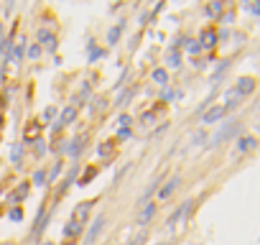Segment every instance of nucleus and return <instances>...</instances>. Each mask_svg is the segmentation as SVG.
I'll return each mask as SVG.
<instances>
[{
    "mask_svg": "<svg viewBox=\"0 0 260 245\" xmlns=\"http://www.w3.org/2000/svg\"><path fill=\"white\" fill-rule=\"evenodd\" d=\"M240 131H242V120H237V117L224 120V122H222V128H217V131L212 133V138H209L207 148H222L224 143L235 141V138L240 136Z\"/></svg>",
    "mask_w": 260,
    "mask_h": 245,
    "instance_id": "obj_1",
    "label": "nucleus"
},
{
    "mask_svg": "<svg viewBox=\"0 0 260 245\" xmlns=\"http://www.w3.org/2000/svg\"><path fill=\"white\" fill-rule=\"evenodd\" d=\"M51 217H54V204L51 207H49V202L39 204V212H36V220H34V227H31V240H39L46 232Z\"/></svg>",
    "mask_w": 260,
    "mask_h": 245,
    "instance_id": "obj_2",
    "label": "nucleus"
},
{
    "mask_svg": "<svg viewBox=\"0 0 260 245\" xmlns=\"http://www.w3.org/2000/svg\"><path fill=\"white\" fill-rule=\"evenodd\" d=\"M194 204H197L194 199H186V202H181V204H179V207H176V209L169 215V220H166V227H169V230H176L179 225H184V222L189 220V215L194 212Z\"/></svg>",
    "mask_w": 260,
    "mask_h": 245,
    "instance_id": "obj_3",
    "label": "nucleus"
},
{
    "mask_svg": "<svg viewBox=\"0 0 260 245\" xmlns=\"http://www.w3.org/2000/svg\"><path fill=\"white\" fill-rule=\"evenodd\" d=\"M36 44H39L41 49H46V51H56V49H59V36H56L51 28L39 26V28H36Z\"/></svg>",
    "mask_w": 260,
    "mask_h": 245,
    "instance_id": "obj_4",
    "label": "nucleus"
},
{
    "mask_svg": "<svg viewBox=\"0 0 260 245\" xmlns=\"http://www.w3.org/2000/svg\"><path fill=\"white\" fill-rule=\"evenodd\" d=\"M179 184H181V176H179V174H174V176L164 179V184H161V187H158V192H156V202H158V204H161V202H169V199L176 194Z\"/></svg>",
    "mask_w": 260,
    "mask_h": 245,
    "instance_id": "obj_5",
    "label": "nucleus"
},
{
    "mask_svg": "<svg viewBox=\"0 0 260 245\" xmlns=\"http://www.w3.org/2000/svg\"><path fill=\"white\" fill-rule=\"evenodd\" d=\"M224 117H227V110L222 107V102L209 105V107L202 112V126H214V122H219V120H224Z\"/></svg>",
    "mask_w": 260,
    "mask_h": 245,
    "instance_id": "obj_6",
    "label": "nucleus"
},
{
    "mask_svg": "<svg viewBox=\"0 0 260 245\" xmlns=\"http://www.w3.org/2000/svg\"><path fill=\"white\" fill-rule=\"evenodd\" d=\"M197 41L202 44L204 51H209V49H214V46L219 44V31H217L214 26H204V28L199 31V39H197Z\"/></svg>",
    "mask_w": 260,
    "mask_h": 245,
    "instance_id": "obj_7",
    "label": "nucleus"
},
{
    "mask_svg": "<svg viewBox=\"0 0 260 245\" xmlns=\"http://www.w3.org/2000/svg\"><path fill=\"white\" fill-rule=\"evenodd\" d=\"M79 174H82V164H74V166H72V169L67 171V176H64V181H61V187L56 189V197H54L56 202H59V199H61V197L67 194V192H69V187H74V181L79 179Z\"/></svg>",
    "mask_w": 260,
    "mask_h": 245,
    "instance_id": "obj_8",
    "label": "nucleus"
},
{
    "mask_svg": "<svg viewBox=\"0 0 260 245\" xmlns=\"http://www.w3.org/2000/svg\"><path fill=\"white\" fill-rule=\"evenodd\" d=\"M102 230H105V215L100 212V215L92 220L89 230L84 232V242H82V245H94V242H97V237L102 235Z\"/></svg>",
    "mask_w": 260,
    "mask_h": 245,
    "instance_id": "obj_9",
    "label": "nucleus"
},
{
    "mask_svg": "<svg viewBox=\"0 0 260 245\" xmlns=\"http://www.w3.org/2000/svg\"><path fill=\"white\" fill-rule=\"evenodd\" d=\"M97 202H100V199H84V202H79V204L74 207V212H72V220H77L79 225H84V222L89 220V215H92V209H94Z\"/></svg>",
    "mask_w": 260,
    "mask_h": 245,
    "instance_id": "obj_10",
    "label": "nucleus"
},
{
    "mask_svg": "<svg viewBox=\"0 0 260 245\" xmlns=\"http://www.w3.org/2000/svg\"><path fill=\"white\" fill-rule=\"evenodd\" d=\"M41 133H44V122H41L39 117L28 120L26 126H23V141H26V143H34V141H39V138H41Z\"/></svg>",
    "mask_w": 260,
    "mask_h": 245,
    "instance_id": "obj_11",
    "label": "nucleus"
},
{
    "mask_svg": "<svg viewBox=\"0 0 260 245\" xmlns=\"http://www.w3.org/2000/svg\"><path fill=\"white\" fill-rule=\"evenodd\" d=\"M232 89H235V92H237V95L245 100V97H250V95L257 89V79H255V77H240V79L232 84Z\"/></svg>",
    "mask_w": 260,
    "mask_h": 245,
    "instance_id": "obj_12",
    "label": "nucleus"
},
{
    "mask_svg": "<svg viewBox=\"0 0 260 245\" xmlns=\"http://www.w3.org/2000/svg\"><path fill=\"white\" fill-rule=\"evenodd\" d=\"M255 148H257V138L255 136H237L235 138V154L237 156H245V154H250Z\"/></svg>",
    "mask_w": 260,
    "mask_h": 245,
    "instance_id": "obj_13",
    "label": "nucleus"
},
{
    "mask_svg": "<svg viewBox=\"0 0 260 245\" xmlns=\"http://www.w3.org/2000/svg\"><path fill=\"white\" fill-rule=\"evenodd\" d=\"M87 141H89V136H87V133H84V136L72 138V141H69V146H67V156H69V159H79V156L84 154V148H87Z\"/></svg>",
    "mask_w": 260,
    "mask_h": 245,
    "instance_id": "obj_14",
    "label": "nucleus"
},
{
    "mask_svg": "<svg viewBox=\"0 0 260 245\" xmlns=\"http://www.w3.org/2000/svg\"><path fill=\"white\" fill-rule=\"evenodd\" d=\"M156 212H158V202H146L143 207H141V215H138V227H148V222L156 217Z\"/></svg>",
    "mask_w": 260,
    "mask_h": 245,
    "instance_id": "obj_15",
    "label": "nucleus"
},
{
    "mask_svg": "<svg viewBox=\"0 0 260 245\" xmlns=\"http://www.w3.org/2000/svg\"><path fill=\"white\" fill-rule=\"evenodd\" d=\"M125 28H127V21L125 18H120L115 26H110V31H107V46H117L120 39H122V34H125Z\"/></svg>",
    "mask_w": 260,
    "mask_h": 245,
    "instance_id": "obj_16",
    "label": "nucleus"
},
{
    "mask_svg": "<svg viewBox=\"0 0 260 245\" xmlns=\"http://www.w3.org/2000/svg\"><path fill=\"white\" fill-rule=\"evenodd\" d=\"M77 117H79V110L72 107V105H67V107H61V112H59V126H61V128H69V126H74V122H77Z\"/></svg>",
    "mask_w": 260,
    "mask_h": 245,
    "instance_id": "obj_17",
    "label": "nucleus"
},
{
    "mask_svg": "<svg viewBox=\"0 0 260 245\" xmlns=\"http://www.w3.org/2000/svg\"><path fill=\"white\" fill-rule=\"evenodd\" d=\"M28 192H31V181H21V184H18V187H16L11 194H8V202H11V207H13V204H21V202L28 197Z\"/></svg>",
    "mask_w": 260,
    "mask_h": 245,
    "instance_id": "obj_18",
    "label": "nucleus"
},
{
    "mask_svg": "<svg viewBox=\"0 0 260 245\" xmlns=\"http://www.w3.org/2000/svg\"><path fill=\"white\" fill-rule=\"evenodd\" d=\"M61 235H64V240H79V237L84 235V225H79L77 220H69V222L64 225Z\"/></svg>",
    "mask_w": 260,
    "mask_h": 245,
    "instance_id": "obj_19",
    "label": "nucleus"
},
{
    "mask_svg": "<svg viewBox=\"0 0 260 245\" xmlns=\"http://www.w3.org/2000/svg\"><path fill=\"white\" fill-rule=\"evenodd\" d=\"M136 92H138V84H130V87H125V89H120V95H117V100H115V105L120 107V110H125L127 105H130V100L136 97Z\"/></svg>",
    "mask_w": 260,
    "mask_h": 245,
    "instance_id": "obj_20",
    "label": "nucleus"
},
{
    "mask_svg": "<svg viewBox=\"0 0 260 245\" xmlns=\"http://www.w3.org/2000/svg\"><path fill=\"white\" fill-rule=\"evenodd\" d=\"M151 82H156L161 89L169 87V84H171V79H169V69H166V67H153V69H151Z\"/></svg>",
    "mask_w": 260,
    "mask_h": 245,
    "instance_id": "obj_21",
    "label": "nucleus"
},
{
    "mask_svg": "<svg viewBox=\"0 0 260 245\" xmlns=\"http://www.w3.org/2000/svg\"><path fill=\"white\" fill-rule=\"evenodd\" d=\"M105 56H107V49H100L97 41L89 39V41H87V59L94 64V62H100V59H105Z\"/></svg>",
    "mask_w": 260,
    "mask_h": 245,
    "instance_id": "obj_22",
    "label": "nucleus"
},
{
    "mask_svg": "<svg viewBox=\"0 0 260 245\" xmlns=\"http://www.w3.org/2000/svg\"><path fill=\"white\" fill-rule=\"evenodd\" d=\"M158 184H164V176H158V179H153L146 189H143V194L138 197V204L143 207L146 202H151V197H156V192H158Z\"/></svg>",
    "mask_w": 260,
    "mask_h": 245,
    "instance_id": "obj_23",
    "label": "nucleus"
},
{
    "mask_svg": "<svg viewBox=\"0 0 260 245\" xmlns=\"http://www.w3.org/2000/svg\"><path fill=\"white\" fill-rule=\"evenodd\" d=\"M115 151H117V141H115V138L102 141V143L97 146V156H100V159H112V156H115Z\"/></svg>",
    "mask_w": 260,
    "mask_h": 245,
    "instance_id": "obj_24",
    "label": "nucleus"
},
{
    "mask_svg": "<svg viewBox=\"0 0 260 245\" xmlns=\"http://www.w3.org/2000/svg\"><path fill=\"white\" fill-rule=\"evenodd\" d=\"M224 8H227V6L219 3V0H217V3H207V6H204V16L212 18V21H219L222 13H224Z\"/></svg>",
    "mask_w": 260,
    "mask_h": 245,
    "instance_id": "obj_25",
    "label": "nucleus"
},
{
    "mask_svg": "<svg viewBox=\"0 0 260 245\" xmlns=\"http://www.w3.org/2000/svg\"><path fill=\"white\" fill-rule=\"evenodd\" d=\"M181 64H184V51L169 49V54H166V69H181Z\"/></svg>",
    "mask_w": 260,
    "mask_h": 245,
    "instance_id": "obj_26",
    "label": "nucleus"
},
{
    "mask_svg": "<svg viewBox=\"0 0 260 245\" xmlns=\"http://www.w3.org/2000/svg\"><path fill=\"white\" fill-rule=\"evenodd\" d=\"M232 67V59H222L217 67H214V74H212V84H219V79L224 77V72Z\"/></svg>",
    "mask_w": 260,
    "mask_h": 245,
    "instance_id": "obj_27",
    "label": "nucleus"
},
{
    "mask_svg": "<svg viewBox=\"0 0 260 245\" xmlns=\"http://www.w3.org/2000/svg\"><path fill=\"white\" fill-rule=\"evenodd\" d=\"M61 171H64V161H61V159H56V161H54V166L46 171V181H49V187H51V184L61 176Z\"/></svg>",
    "mask_w": 260,
    "mask_h": 245,
    "instance_id": "obj_28",
    "label": "nucleus"
},
{
    "mask_svg": "<svg viewBox=\"0 0 260 245\" xmlns=\"http://www.w3.org/2000/svg\"><path fill=\"white\" fill-rule=\"evenodd\" d=\"M46 166H39L34 174H31V187H49V181H46Z\"/></svg>",
    "mask_w": 260,
    "mask_h": 245,
    "instance_id": "obj_29",
    "label": "nucleus"
},
{
    "mask_svg": "<svg viewBox=\"0 0 260 245\" xmlns=\"http://www.w3.org/2000/svg\"><path fill=\"white\" fill-rule=\"evenodd\" d=\"M21 161H23V143H18V141H16V143L11 146V164L21 169V166H23Z\"/></svg>",
    "mask_w": 260,
    "mask_h": 245,
    "instance_id": "obj_30",
    "label": "nucleus"
},
{
    "mask_svg": "<svg viewBox=\"0 0 260 245\" xmlns=\"http://www.w3.org/2000/svg\"><path fill=\"white\" fill-rule=\"evenodd\" d=\"M97 174H100V166H89L84 174H79V179H77V181H79V187H89V184H92V179H94Z\"/></svg>",
    "mask_w": 260,
    "mask_h": 245,
    "instance_id": "obj_31",
    "label": "nucleus"
},
{
    "mask_svg": "<svg viewBox=\"0 0 260 245\" xmlns=\"http://www.w3.org/2000/svg\"><path fill=\"white\" fill-rule=\"evenodd\" d=\"M31 151H34V156H36V159H44V156L49 154V143H46L44 138H39V141H34V143H31Z\"/></svg>",
    "mask_w": 260,
    "mask_h": 245,
    "instance_id": "obj_32",
    "label": "nucleus"
},
{
    "mask_svg": "<svg viewBox=\"0 0 260 245\" xmlns=\"http://www.w3.org/2000/svg\"><path fill=\"white\" fill-rule=\"evenodd\" d=\"M41 54H44V49H41L36 41L26 46V59H28V62H39V59H41Z\"/></svg>",
    "mask_w": 260,
    "mask_h": 245,
    "instance_id": "obj_33",
    "label": "nucleus"
},
{
    "mask_svg": "<svg viewBox=\"0 0 260 245\" xmlns=\"http://www.w3.org/2000/svg\"><path fill=\"white\" fill-rule=\"evenodd\" d=\"M174 97H181V92H179V89H174V87L169 84V87H164V89H161V97H158V102H164V105H166V102H171Z\"/></svg>",
    "mask_w": 260,
    "mask_h": 245,
    "instance_id": "obj_34",
    "label": "nucleus"
},
{
    "mask_svg": "<svg viewBox=\"0 0 260 245\" xmlns=\"http://www.w3.org/2000/svg\"><path fill=\"white\" fill-rule=\"evenodd\" d=\"M56 120H59V107L56 105H49L44 110V115H41V122H56Z\"/></svg>",
    "mask_w": 260,
    "mask_h": 245,
    "instance_id": "obj_35",
    "label": "nucleus"
},
{
    "mask_svg": "<svg viewBox=\"0 0 260 245\" xmlns=\"http://www.w3.org/2000/svg\"><path fill=\"white\" fill-rule=\"evenodd\" d=\"M184 49H186V51H189V54H191V56H194V59H197V56H199V54H202V51H204V49H202V44H199V41H197V39H189V41H186V46H184Z\"/></svg>",
    "mask_w": 260,
    "mask_h": 245,
    "instance_id": "obj_36",
    "label": "nucleus"
},
{
    "mask_svg": "<svg viewBox=\"0 0 260 245\" xmlns=\"http://www.w3.org/2000/svg\"><path fill=\"white\" fill-rule=\"evenodd\" d=\"M8 220H11V222H23V207H21V204H13V207L8 209Z\"/></svg>",
    "mask_w": 260,
    "mask_h": 245,
    "instance_id": "obj_37",
    "label": "nucleus"
},
{
    "mask_svg": "<svg viewBox=\"0 0 260 245\" xmlns=\"http://www.w3.org/2000/svg\"><path fill=\"white\" fill-rule=\"evenodd\" d=\"M117 128H133V115H130V112H120L117 115Z\"/></svg>",
    "mask_w": 260,
    "mask_h": 245,
    "instance_id": "obj_38",
    "label": "nucleus"
},
{
    "mask_svg": "<svg viewBox=\"0 0 260 245\" xmlns=\"http://www.w3.org/2000/svg\"><path fill=\"white\" fill-rule=\"evenodd\" d=\"M127 138H133V128H117L115 141H117V143H122V141H127Z\"/></svg>",
    "mask_w": 260,
    "mask_h": 245,
    "instance_id": "obj_39",
    "label": "nucleus"
},
{
    "mask_svg": "<svg viewBox=\"0 0 260 245\" xmlns=\"http://www.w3.org/2000/svg\"><path fill=\"white\" fill-rule=\"evenodd\" d=\"M242 8H245L247 13H252V16H255V18L260 21V3H245Z\"/></svg>",
    "mask_w": 260,
    "mask_h": 245,
    "instance_id": "obj_40",
    "label": "nucleus"
},
{
    "mask_svg": "<svg viewBox=\"0 0 260 245\" xmlns=\"http://www.w3.org/2000/svg\"><path fill=\"white\" fill-rule=\"evenodd\" d=\"M141 39H143V31H138L133 39H130V44H127V51H130V54H133V51L138 49V41H141Z\"/></svg>",
    "mask_w": 260,
    "mask_h": 245,
    "instance_id": "obj_41",
    "label": "nucleus"
},
{
    "mask_svg": "<svg viewBox=\"0 0 260 245\" xmlns=\"http://www.w3.org/2000/svg\"><path fill=\"white\" fill-rule=\"evenodd\" d=\"M219 23H235V11H230V8H224V13H222V18H219Z\"/></svg>",
    "mask_w": 260,
    "mask_h": 245,
    "instance_id": "obj_42",
    "label": "nucleus"
},
{
    "mask_svg": "<svg viewBox=\"0 0 260 245\" xmlns=\"http://www.w3.org/2000/svg\"><path fill=\"white\" fill-rule=\"evenodd\" d=\"M204 141H207V133H204V131H197V133L191 136V143H189V146H199V143H204Z\"/></svg>",
    "mask_w": 260,
    "mask_h": 245,
    "instance_id": "obj_43",
    "label": "nucleus"
},
{
    "mask_svg": "<svg viewBox=\"0 0 260 245\" xmlns=\"http://www.w3.org/2000/svg\"><path fill=\"white\" fill-rule=\"evenodd\" d=\"M0 39H6V21L0 18Z\"/></svg>",
    "mask_w": 260,
    "mask_h": 245,
    "instance_id": "obj_44",
    "label": "nucleus"
},
{
    "mask_svg": "<svg viewBox=\"0 0 260 245\" xmlns=\"http://www.w3.org/2000/svg\"><path fill=\"white\" fill-rule=\"evenodd\" d=\"M61 245H79V240H64Z\"/></svg>",
    "mask_w": 260,
    "mask_h": 245,
    "instance_id": "obj_45",
    "label": "nucleus"
},
{
    "mask_svg": "<svg viewBox=\"0 0 260 245\" xmlns=\"http://www.w3.org/2000/svg\"><path fill=\"white\" fill-rule=\"evenodd\" d=\"M3 120H6V117H3V112H0V131H3Z\"/></svg>",
    "mask_w": 260,
    "mask_h": 245,
    "instance_id": "obj_46",
    "label": "nucleus"
},
{
    "mask_svg": "<svg viewBox=\"0 0 260 245\" xmlns=\"http://www.w3.org/2000/svg\"><path fill=\"white\" fill-rule=\"evenodd\" d=\"M41 245H56V242H51V240H44V242H41Z\"/></svg>",
    "mask_w": 260,
    "mask_h": 245,
    "instance_id": "obj_47",
    "label": "nucleus"
},
{
    "mask_svg": "<svg viewBox=\"0 0 260 245\" xmlns=\"http://www.w3.org/2000/svg\"><path fill=\"white\" fill-rule=\"evenodd\" d=\"M156 245H171V242H166V240H164V242H156Z\"/></svg>",
    "mask_w": 260,
    "mask_h": 245,
    "instance_id": "obj_48",
    "label": "nucleus"
},
{
    "mask_svg": "<svg viewBox=\"0 0 260 245\" xmlns=\"http://www.w3.org/2000/svg\"><path fill=\"white\" fill-rule=\"evenodd\" d=\"M257 133H260V122H257Z\"/></svg>",
    "mask_w": 260,
    "mask_h": 245,
    "instance_id": "obj_49",
    "label": "nucleus"
},
{
    "mask_svg": "<svg viewBox=\"0 0 260 245\" xmlns=\"http://www.w3.org/2000/svg\"><path fill=\"white\" fill-rule=\"evenodd\" d=\"M257 112H260V102H257Z\"/></svg>",
    "mask_w": 260,
    "mask_h": 245,
    "instance_id": "obj_50",
    "label": "nucleus"
},
{
    "mask_svg": "<svg viewBox=\"0 0 260 245\" xmlns=\"http://www.w3.org/2000/svg\"><path fill=\"white\" fill-rule=\"evenodd\" d=\"M3 245H11V242H3Z\"/></svg>",
    "mask_w": 260,
    "mask_h": 245,
    "instance_id": "obj_51",
    "label": "nucleus"
}]
</instances>
